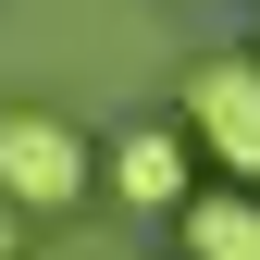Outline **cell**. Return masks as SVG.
Listing matches in <instances>:
<instances>
[{
  "mask_svg": "<svg viewBox=\"0 0 260 260\" xmlns=\"http://www.w3.org/2000/svg\"><path fill=\"white\" fill-rule=\"evenodd\" d=\"M0 260H25V211L13 199H0Z\"/></svg>",
  "mask_w": 260,
  "mask_h": 260,
  "instance_id": "cell-5",
  "label": "cell"
},
{
  "mask_svg": "<svg viewBox=\"0 0 260 260\" xmlns=\"http://www.w3.org/2000/svg\"><path fill=\"white\" fill-rule=\"evenodd\" d=\"M174 223H186V260H260V186H236V174H223L211 199L186 186Z\"/></svg>",
  "mask_w": 260,
  "mask_h": 260,
  "instance_id": "cell-4",
  "label": "cell"
},
{
  "mask_svg": "<svg viewBox=\"0 0 260 260\" xmlns=\"http://www.w3.org/2000/svg\"><path fill=\"white\" fill-rule=\"evenodd\" d=\"M87 186H100V161H87V137H75L62 112H25V100L0 112V199H13L25 223H50V211H75Z\"/></svg>",
  "mask_w": 260,
  "mask_h": 260,
  "instance_id": "cell-2",
  "label": "cell"
},
{
  "mask_svg": "<svg viewBox=\"0 0 260 260\" xmlns=\"http://www.w3.org/2000/svg\"><path fill=\"white\" fill-rule=\"evenodd\" d=\"M174 124L199 137V161H223L236 186H260V50H211V62H186Z\"/></svg>",
  "mask_w": 260,
  "mask_h": 260,
  "instance_id": "cell-1",
  "label": "cell"
},
{
  "mask_svg": "<svg viewBox=\"0 0 260 260\" xmlns=\"http://www.w3.org/2000/svg\"><path fill=\"white\" fill-rule=\"evenodd\" d=\"M100 186L124 211H186V186H199V137L186 124H124L112 161H100Z\"/></svg>",
  "mask_w": 260,
  "mask_h": 260,
  "instance_id": "cell-3",
  "label": "cell"
}]
</instances>
